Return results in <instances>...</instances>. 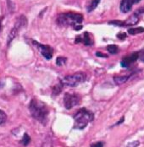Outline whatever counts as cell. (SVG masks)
I'll return each mask as SVG.
<instances>
[{
	"instance_id": "obj_26",
	"label": "cell",
	"mask_w": 144,
	"mask_h": 147,
	"mask_svg": "<svg viewBox=\"0 0 144 147\" xmlns=\"http://www.w3.org/2000/svg\"><path fill=\"white\" fill-rule=\"evenodd\" d=\"M137 14H138V15H140V14H143L144 13V7L143 8H141V9H139L137 12H136Z\"/></svg>"
},
{
	"instance_id": "obj_25",
	"label": "cell",
	"mask_w": 144,
	"mask_h": 147,
	"mask_svg": "<svg viewBox=\"0 0 144 147\" xmlns=\"http://www.w3.org/2000/svg\"><path fill=\"white\" fill-rule=\"evenodd\" d=\"M124 121H125V117H122V118H121V119H120V120L119 122H117V123H115V126H117V125H120V123H123Z\"/></svg>"
},
{
	"instance_id": "obj_9",
	"label": "cell",
	"mask_w": 144,
	"mask_h": 147,
	"mask_svg": "<svg viewBox=\"0 0 144 147\" xmlns=\"http://www.w3.org/2000/svg\"><path fill=\"white\" fill-rule=\"evenodd\" d=\"M141 0H121L120 4V10L121 13L126 14L132 9V6L136 3H138Z\"/></svg>"
},
{
	"instance_id": "obj_22",
	"label": "cell",
	"mask_w": 144,
	"mask_h": 147,
	"mask_svg": "<svg viewBox=\"0 0 144 147\" xmlns=\"http://www.w3.org/2000/svg\"><path fill=\"white\" fill-rule=\"evenodd\" d=\"M96 56L100 57V58H108V55L103 54V53H102L101 52H97V53H96Z\"/></svg>"
},
{
	"instance_id": "obj_16",
	"label": "cell",
	"mask_w": 144,
	"mask_h": 147,
	"mask_svg": "<svg viewBox=\"0 0 144 147\" xmlns=\"http://www.w3.org/2000/svg\"><path fill=\"white\" fill-rule=\"evenodd\" d=\"M107 50H108V52H109L110 54H113V55L119 53V47H118V46H116V45L115 44L108 45Z\"/></svg>"
},
{
	"instance_id": "obj_23",
	"label": "cell",
	"mask_w": 144,
	"mask_h": 147,
	"mask_svg": "<svg viewBox=\"0 0 144 147\" xmlns=\"http://www.w3.org/2000/svg\"><path fill=\"white\" fill-rule=\"evenodd\" d=\"M139 59L142 62L144 63V51H141L139 52Z\"/></svg>"
},
{
	"instance_id": "obj_8",
	"label": "cell",
	"mask_w": 144,
	"mask_h": 147,
	"mask_svg": "<svg viewBox=\"0 0 144 147\" xmlns=\"http://www.w3.org/2000/svg\"><path fill=\"white\" fill-rule=\"evenodd\" d=\"M32 42H33V44L38 48V50L41 53V54L47 60H50V59H52L53 53H54V50H53V48L49 45L41 44V43L36 42V41H33Z\"/></svg>"
},
{
	"instance_id": "obj_15",
	"label": "cell",
	"mask_w": 144,
	"mask_h": 147,
	"mask_svg": "<svg viewBox=\"0 0 144 147\" xmlns=\"http://www.w3.org/2000/svg\"><path fill=\"white\" fill-rule=\"evenodd\" d=\"M128 33L130 35H137V34H140V33H143L144 32V28L143 27H137V28H129L128 29Z\"/></svg>"
},
{
	"instance_id": "obj_10",
	"label": "cell",
	"mask_w": 144,
	"mask_h": 147,
	"mask_svg": "<svg viewBox=\"0 0 144 147\" xmlns=\"http://www.w3.org/2000/svg\"><path fill=\"white\" fill-rule=\"evenodd\" d=\"M83 43L85 46H92L93 45V40L91 37V35L89 34V32L85 31L82 36H76L75 40V43Z\"/></svg>"
},
{
	"instance_id": "obj_2",
	"label": "cell",
	"mask_w": 144,
	"mask_h": 147,
	"mask_svg": "<svg viewBox=\"0 0 144 147\" xmlns=\"http://www.w3.org/2000/svg\"><path fill=\"white\" fill-rule=\"evenodd\" d=\"M83 16L81 14L76 13H63L58 15L56 23L59 26L63 27H73L75 30L82 29Z\"/></svg>"
},
{
	"instance_id": "obj_27",
	"label": "cell",
	"mask_w": 144,
	"mask_h": 147,
	"mask_svg": "<svg viewBox=\"0 0 144 147\" xmlns=\"http://www.w3.org/2000/svg\"><path fill=\"white\" fill-rule=\"evenodd\" d=\"M3 86H4V84H3V83H2V82H0V89L3 88Z\"/></svg>"
},
{
	"instance_id": "obj_20",
	"label": "cell",
	"mask_w": 144,
	"mask_h": 147,
	"mask_svg": "<svg viewBox=\"0 0 144 147\" xmlns=\"http://www.w3.org/2000/svg\"><path fill=\"white\" fill-rule=\"evenodd\" d=\"M117 38H119L120 40H125L126 38V34L125 32H120L119 34H117Z\"/></svg>"
},
{
	"instance_id": "obj_12",
	"label": "cell",
	"mask_w": 144,
	"mask_h": 147,
	"mask_svg": "<svg viewBox=\"0 0 144 147\" xmlns=\"http://www.w3.org/2000/svg\"><path fill=\"white\" fill-rule=\"evenodd\" d=\"M129 79L128 75H123V76H115L114 77V81L116 85H122L126 83Z\"/></svg>"
},
{
	"instance_id": "obj_3",
	"label": "cell",
	"mask_w": 144,
	"mask_h": 147,
	"mask_svg": "<svg viewBox=\"0 0 144 147\" xmlns=\"http://www.w3.org/2000/svg\"><path fill=\"white\" fill-rule=\"evenodd\" d=\"M94 119V114L90 110L83 107L81 108L74 115V128L79 130H82L87 126L90 122H92Z\"/></svg>"
},
{
	"instance_id": "obj_14",
	"label": "cell",
	"mask_w": 144,
	"mask_h": 147,
	"mask_svg": "<svg viewBox=\"0 0 144 147\" xmlns=\"http://www.w3.org/2000/svg\"><path fill=\"white\" fill-rule=\"evenodd\" d=\"M63 86H64V85H63V83L61 81L58 84L55 85L54 87L53 88V96H58V95H59L61 93L62 90H63Z\"/></svg>"
},
{
	"instance_id": "obj_18",
	"label": "cell",
	"mask_w": 144,
	"mask_h": 147,
	"mask_svg": "<svg viewBox=\"0 0 144 147\" xmlns=\"http://www.w3.org/2000/svg\"><path fill=\"white\" fill-rule=\"evenodd\" d=\"M30 141H31V138H30V136H29L28 134L26 133V134H24V136H23V139H22V140H21V143L23 144V146H26L29 143H30Z\"/></svg>"
},
{
	"instance_id": "obj_19",
	"label": "cell",
	"mask_w": 144,
	"mask_h": 147,
	"mask_svg": "<svg viewBox=\"0 0 144 147\" xmlns=\"http://www.w3.org/2000/svg\"><path fill=\"white\" fill-rule=\"evenodd\" d=\"M6 120H7V115H6V113L3 111L0 110V125L3 124L6 122Z\"/></svg>"
},
{
	"instance_id": "obj_11",
	"label": "cell",
	"mask_w": 144,
	"mask_h": 147,
	"mask_svg": "<svg viewBox=\"0 0 144 147\" xmlns=\"http://www.w3.org/2000/svg\"><path fill=\"white\" fill-rule=\"evenodd\" d=\"M138 59H139V53H137V52L132 53L130 55L125 57L124 59L121 60L120 65L123 68H128L131 63L136 62Z\"/></svg>"
},
{
	"instance_id": "obj_24",
	"label": "cell",
	"mask_w": 144,
	"mask_h": 147,
	"mask_svg": "<svg viewBox=\"0 0 144 147\" xmlns=\"http://www.w3.org/2000/svg\"><path fill=\"white\" fill-rule=\"evenodd\" d=\"M139 146V142L138 141H135L133 143H130L127 145V146Z\"/></svg>"
},
{
	"instance_id": "obj_17",
	"label": "cell",
	"mask_w": 144,
	"mask_h": 147,
	"mask_svg": "<svg viewBox=\"0 0 144 147\" xmlns=\"http://www.w3.org/2000/svg\"><path fill=\"white\" fill-rule=\"evenodd\" d=\"M67 61V59L65 57H58L56 59V64L58 66H63L64 64H65Z\"/></svg>"
},
{
	"instance_id": "obj_4",
	"label": "cell",
	"mask_w": 144,
	"mask_h": 147,
	"mask_svg": "<svg viewBox=\"0 0 144 147\" xmlns=\"http://www.w3.org/2000/svg\"><path fill=\"white\" fill-rule=\"evenodd\" d=\"M86 79V74L82 72L74 74L71 75H66L64 78L60 80V81L63 83L64 86H69V87H75L79 86L81 83H83Z\"/></svg>"
},
{
	"instance_id": "obj_6",
	"label": "cell",
	"mask_w": 144,
	"mask_h": 147,
	"mask_svg": "<svg viewBox=\"0 0 144 147\" xmlns=\"http://www.w3.org/2000/svg\"><path fill=\"white\" fill-rule=\"evenodd\" d=\"M81 102V96L77 94L65 93L64 96V104L66 109L70 110Z\"/></svg>"
},
{
	"instance_id": "obj_7",
	"label": "cell",
	"mask_w": 144,
	"mask_h": 147,
	"mask_svg": "<svg viewBox=\"0 0 144 147\" xmlns=\"http://www.w3.org/2000/svg\"><path fill=\"white\" fill-rule=\"evenodd\" d=\"M138 21H139L138 14L135 13L126 20H124V21H122V20H111V21H109V24L116 26H120V27H127V26H135L136 24H137Z\"/></svg>"
},
{
	"instance_id": "obj_5",
	"label": "cell",
	"mask_w": 144,
	"mask_h": 147,
	"mask_svg": "<svg viewBox=\"0 0 144 147\" xmlns=\"http://www.w3.org/2000/svg\"><path fill=\"white\" fill-rule=\"evenodd\" d=\"M26 24H27V20H26V18L24 15H20V16L17 19V20H16V22H15V25H14V28L11 30L10 33L9 34V37H8V44H10V42H11V41L14 39V37L17 36V34H18V32H19L20 29H21L22 27H25V26H26Z\"/></svg>"
},
{
	"instance_id": "obj_21",
	"label": "cell",
	"mask_w": 144,
	"mask_h": 147,
	"mask_svg": "<svg viewBox=\"0 0 144 147\" xmlns=\"http://www.w3.org/2000/svg\"><path fill=\"white\" fill-rule=\"evenodd\" d=\"M103 146H104V143L103 142H97V143L92 144L91 147H103Z\"/></svg>"
},
{
	"instance_id": "obj_13",
	"label": "cell",
	"mask_w": 144,
	"mask_h": 147,
	"mask_svg": "<svg viewBox=\"0 0 144 147\" xmlns=\"http://www.w3.org/2000/svg\"><path fill=\"white\" fill-rule=\"evenodd\" d=\"M100 1L101 0H92V1L90 2L89 5L87 6V12L90 13V12L93 11V10L98 7V5L99 4Z\"/></svg>"
},
{
	"instance_id": "obj_1",
	"label": "cell",
	"mask_w": 144,
	"mask_h": 147,
	"mask_svg": "<svg viewBox=\"0 0 144 147\" xmlns=\"http://www.w3.org/2000/svg\"><path fill=\"white\" fill-rule=\"evenodd\" d=\"M29 110L32 118L43 124H46L48 120L49 109L48 106L38 99L33 98L29 104Z\"/></svg>"
}]
</instances>
